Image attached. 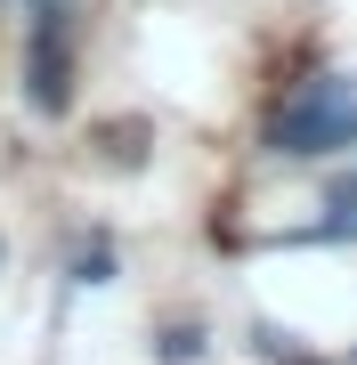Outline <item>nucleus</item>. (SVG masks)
Wrapping results in <instances>:
<instances>
[{"label":"nucleus","mask_w":357,"mask_h":365,"mask_svg":"<svg viewBox=\"0 0 357 365\" xmlns=\"http://www.w3.org/2000/svg\"><path fill=\"white\" fill-rule=\"evenodd\" d=\"M268 155L276 163H325V155H349L357 146V73H301L292 90L268 106Z\"/></svg>","instance_id":"obj_1"},{"label":"nucleus","mask_w":357,"mask_h":365,"mask_svg":"<svg viewBox=\"0 0 357 365\" xmlns=\"http://www.w3.org/2000/svg\"><path fill=\"white\" fill-rule=\"evenodd\" d=\"M66 25H73V9H33V49H25V98H33V114H66L73 106Z\"/></svg>","instance_id":"obj_2"},{"label":"nucleus","mask_w":357,"mask_h":365,"mask_svg":"<svg viewBox=\"0 0 357 365\" xmlns=\"http://www.w3.org/2000/svg\"><path fill=\"white\" fill-rule=\"evenodd\" d=\"M317 235H349V244H357V170L325 187V220H317Z\"/></svg>","instance_id":"obj_3"},{"label":"nucleus","mask_w":357,"mask_h":365,"mask_svg":"<svg viewBox=\"0 0 357 365\" xmlns=\"http://www.w3.org/2000/svg\"><path fill=\"white\" fill-rule=\"evenodd\" d=\"M106 268H114L106 235H90V244H81V260H73V284H106Z\"/></svg>","instance_id":"obj_4"},{"label":"nucleus","mask_w":357,"mask_h":365,"mask_svg":"<svg viewBox=\"0 0 357 365\" xmlns=\"http://www.w3.org/2000/svg\"><path fill=\"white\" fill-rule=\"evenodd\" d=\"M195 357H203V333H195V325H187V333H179V325L162 333V365H195Z\"/></svg>","instance_id":"obj_5"},{"label":"nucleus","mask_w":357,"mask_h":365,"mask_svg":"<svg viewBox=\"0 0 357 365\" xmlns=\"http://www.w3.org/2000/svg\"><path fill=\"white\" fill-rule=\"evenodd\" d=\"M33 9H73V0H33Z\"/></svg>","instance_id":"obj_6"}]
</instances>
